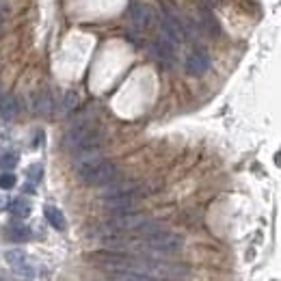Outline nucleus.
Masks as SVG:
<instances>
[{"label": "nucleus", "instance_id": "1", "mask_svg": "<svg viewBox=\"0 0 281 281\" xmlns=\"http://www.w3.org/2000/svg\"><path fill=\"white\" fill-rule=\"evenodd\" d=\"M119 173V169L108 163V160H95L91 165L78 167V175L80 180L89 186H106V184H112Z\"/></svg>", "mask_w": 281, "mask_h": 281}, {"label": "nucleus", "instance_id": "2", "mask_svg": "<svg viewBox=\"0 0 281 281\" xmlns=\"http://www.w3.org/2000/svg\"><path fill=\"white\" fill-rule=\"evenodd\" d=\"M95 266H100L108 272H134L136 270V258L124 251H100L89 258Z\"/></svg>", "mask_w": 281, "mask_h": 281}, {"label": "nucleus", "instance_id": "3", "mask_svg": "<svg viewBox=\"0 0 281 281\" xmlns=\"http://www.w3.org/2000/svg\"><path fill=\"white\" fill-rule=\"evenodd\" d=\"M149 219L141 212H119L112 214L104 225L106 234H117V231H139Z\"/></svg>", "mask_w": 281, "mask_h": 281}, {"label": "nucleus", "instance_id": "4", "mask_svg": "<svg viewBox=\"0 0 281 281\" xmlns=\"http://www.w3.org/2000/svg\"><path fill=\"white\" fill-rule=\"evenodd\" d=\"M184 245V238L171 231H158V234L145 236L143 240V249H147L151 253H175L180 251Z\"/></svg>", "mask_w": 281, "mask_h": 281}, {"label": "nucleus", "instance_id": "5", "mask_svg": "<svg viewBox=\"0 0 281 281\" xmlns=\"http://www.w3.org/2000/svg\"><path fill=\"white\" fill-rule=\"evenodd\" d=\"M143 186L134 188V190H128V192H122V195H115V197H104V208L110 212H132V208L141 202L143 197Z\"/></svg>", "mask_w": 281, "mask_h": 281}, {"label": "nucleus", "instance_id": "6", "mask_svg": "<svg viewBox=\"0 0 281 281\" xmlns=\"http://www.w3.org/2000/svg\"><path fill=\"white\" fill-rule=\"evenodd\" d=\"M160 30H163V37L167 42H171L173 46L175 44H182L188 39V33H186V24H182L175 15L171 13H165L163 15V24H160Z\"/></svg>", "mask_w": 281, "mask_h": 281}, {"label": "nucleus", "instance_id": "7", "mask_svg": "<svg viewBox=\"0 0 281 281\" xmlns=\"http://www.w3.org/2000/svg\"><path fill=\"white\" fill-rule=\"evenodd\" d=\"M186 74L188 76H204L208 69H210V56L204 50H192L188 56H186Z\"/></svg>", "mask_w": 281, "mask_h": 281}, {"label": "nucleus", "instance_id": "8", "mask_svg": "<svg viewBox=\"0 0 281 281\" xmlns=\"http://www.w3.org/2000/svg\"><path fill=\"white\" fill-rule=\"evenodd\" d=\"M130 20L134 24V28L139 30H145L151 22H154V13H151V9L147 5H134L130 9Z\"/></svg>", "mask_w": 281, "mask_h": 281}, {"label": "nucleus", "instance_id": "9", "mask_svg": "<svg viewBox=\"0 0 281 281\" xmlns=\"http://www.w3.org/2000/svg\"><path fill=\"white\" fill-rule=\"evenodd\" d=\"M149 50H151V54L156 56V61H160L163 65H171V63H173V44L167 42L165 37L151 44Z\"/></svg>", "mask_w": 281, "mask_h": 281}, {"label": "nucleus", "instance_id": "10", "mask_svg": "<svg viewBox=\"0 0 281 281\" xmlns=\"http://www.w3.org/2000/svg\"><path fill=\"white\" fill-rule=\"evenodd\" d=\"M5 260H7L9 266H13L15 270H18L20 275H33V270L26 268V253H24L22 249H11V251H7Z\"/></svg>", "mask_w": 281, "mask_h": 281}, {"label": "nucleus", "instance_id": "11", "mask_svg": "<svg viewBox=\"0 0 281 281\" xmlns=\"http://www.w3.org/2000/svg\"><path fill=\"white\" fill-rule=\"evenodd\" d=\"M20 115V104L13 95H0V119L13 122Z\"/></svg>", "mask_w": 281, "mask_h": 281}, {"label": "nucleus", "instance_id": "12", "mask_svg": "<svg viewBox=\"0 0 281 281\" xmlns=\"http://www.w3.org/2000/svg\"><path fill=\"white\" fill-rule=\"evenodd\" d=\"M5 236L13 243H26L30 240V229L24 223H11L9 227H5Z\"/></svg>", "mask_w": 281, "mask_h": 281}, {"label": "nucleus", "instance_id": "13", "mask_svg": "<svg viewBox=\"0 0 281 281\" xmlns=\"http://www.w3.org/2000/svg\"><path fill=\"white\" fill-rule=\"evenodd\" d=\"M44 214H46V221L52 225L54 229H59V231H63L67 227V223H65V216H63V212L59 210V208H54V206H46V210H44Z\"/></svg>", "mask_w": 281, "mask_h": 281}, {"label": "nucleus", "instance_id": "14", "mask_svg": "<svg viewBox=\"0 0 281 281\" xmlns=\"http://www.w3.org/2000/svg\"><path fill=\"white\" fill-rule=\"evenodd\" d=\"M52 95L48 91H39L35 95V110L39 112V115H50L52 112Z\"/></svg>", "mask_w": 281, "mask_h": 281}, {"label": "nucleus", "instance_id": "15", "mask_svg": "<svg viewBox=\"0 0 281 281\" xmlns=\"http://www.w3.org/2000/svg\"><path fill=\"white\" fill-rule=\"evenodd\" d=\"M7 208H9V212L15 216V219H26V216L30 214V204L26 202V199H13Z\"/></svg>", "mask_w": 281, "mask_h": 281}, {"label": "nucleus", "instance_id": "16", "mask_svg": "<svg viewBox=\"0 0 281 281\" xmlns=\"http://www.w3.org/2000/svg\"><path fill=\"white\" fill-rule=\"evenodd\" d=\"M108 281H156V279L141 275V272H112Z\"/></svg>", "mask_w": 281, "mask_h": 281}, {"label": "nucleus", "instance_id": "17", "mask_svg": "<svg viewBox=\"0 0 281 281\" xmlns=\"http://www.w3.org/2000/svg\"><path fill=\"white\" fill-rule=\"evenodd\" d=\"M202 26H204L210 35H216V33H219V26H216V20H214L208 11H204V13H202Z\"/></svg>", "mask_w": 281, "mask_h": 281}, {"label": "nucleus", "instance_id": "18", "mask_svg": "<svg viewBox=\"0 0 281 281\" xmlns=\"http://www.w3.org/2000/svg\"><path fill=\"white\" fill-rule=\"evenodd\" d=\"M15 184H18V180H15V175L11 171L0 173V188H3V190H11Z\"/></svg>", "mask_w": 281, "mask_h": 281}, {"label": "nucleus", "instance_id": "19", "mask_svg": "<svg viewBox=\"0 0 281 281\" xmlns=\"http://www.w3.org/2000/svg\"><path fill=\"white\" fill-rule=\"evenodd\" d=\"M15 165H18V156L11 154V151L0 156V169H5V171H7V169H13Z\"/></svg>", "mask_w": 281, "mask_h": 281}, {"label": "nucleus", "instance_id": "20", "mask_svg": "<svg viewBox=\"0 0 281 281\" xmlns=\"http://www.w3.org/2000/svg\"><path fill=\"white\" fill-rule=\"evenodd\" d=\"M26 173H28V178L33 180V182H39V180H42V175H44V171H42V165H33V167H30Z\"/></svg>", "mask_w": 281, "mask_h": 281}, {"label": "nucleus", "instance_id": "21", "mask_svg": "<svg viewBox=\"0 0 281 281\" xmlns=\"http://www.w3.org/2000/svg\"><path fill=\"white\" fill-rule=\"evenodd\" d=\"M76 102H78V95H76L74 91H67V95H65V108H67V110L74 108Z\"/></svg>", "mask_w": 281, "mask_h": 281}, {"label": "nucleus", "instance_id": "22", "mask_svg": "<svg viewBox=\"0 0 281 281\" xmlns=\"http://www.w3.org/2000/svg\"><path fill=\"white\" fill-rule=\"evenodd\" d=\"M204 3H206L208 7H216V5H219V3H221V0H204Z\"/></svg>", "mask_w": 281, "mask_h": 281}, {"label": "nucleus", "instance_id": "23", "mask_svg": "<svg viewBox=\"0 0 281 281\" xmlns=\"http://www.w3.org/2000/svg\"><path fill=\"white\" fill-rule=\"evenodd\" d=\"M3 208H7V206H5V202H3V197H0V210H3Z\"/></svg>", "mask_w": 281, "mask_h": 281}, {"label": "nucleus", "instance_id": "24", "mask_svg": "<svg viewBox=\"0 0 281 281\" xmlns=\"http://www.w3.org/2000/svg\"><path fill=\"white\" fill-rule=\"evenodd\" d=\"M0 33H3V28H0Z\"/></svg>", "mask_w": 281, "mask_h": 281}, {"label": "nucleus", "instance_id": "25", "mask_svg": "<svg viewBox=\"0 0 281 281\" xmlns=\"http://www.w3.org/2000/svg\"><path fill=\"white\" fill-rule=\"evenodd\" d=\"M0 281H3V279H0Z\"/></svg>", "mask_w": 281, "mask_h": 281}]
</instances>
